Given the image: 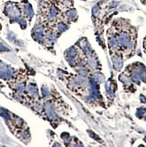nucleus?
I'll return each mask as SVG.
<instances>
[{
	"mask_svg": "<svg viewBox=\"0 0 146 147\" xmlns=\"http://www.w3.org/2000/svg\"><path fill=\"white\" fill-rule=\"evenodd\" d=\"M13 76V69L5 63L0 61V78L9 80Z\"/></svg>",
	"mask_w": 146,
	"mask_h": 147,
	"instance_id": "f257e3e1",
	"label": "nucleus"
},
{
	"mask_svg": "<svg viewBox=\"0 0 146 147\" xmlns=\"http://www.w3.org/2000/svg\"><path fill=\"white\" fill-rule=\"evenodd\" d=\"M44 109L47 117L50 121H54L57 118L56 108L53 103L49 101L44 104Z\"/></svg>",
	"mask_w": 146,
	"mask_h": 147,
	"instance_id": "f03ea898",
	"label": "nucleus"
},
{
	"mask_svg": "<svg viewBox=\"0 0 146 147\" xmlns=\"http://www.w3.org/2000/svg\"><path fill=\"white\" fill-rule=\"evenodd\" d=\"M27 90L31 95L34 96L35 98H37L39 96V92H38L37 88L34 84H30L28 86Z\"/></svg>",
	"mask_w": 146,
	"mask_h": 147,
	"instance_id": "7ed1b4c3",
	"label": "nucleus"
},
{
	"mask_svg": "<svg viewBox=\"0 0 146 147\" xmlns=\"http://www.w3.org/2000/svg\"><path fill=\"white\" fill-rule=\"evenodd\" d=\"M0 116L3 117L7 121H9L11 120V116L8 112L5 109L1 107H0Z\"/></svg>",
	"mask_w": 146,
	"mask_h": 147,
	"instance_id": "20e7f679",
	"label": "nucleus"
},
{
	"mask_svg": "<svg viewBox=\"0 0 146 147\" xmlns=\"http://www.w3.org/2000/svg\"><path fill=\"white\" fill-rule=\"evenodd\" d=\"M25 84L24 83H19L16 84V89L17 90L18 92H23L25 90Z\"/></svg>",
	"mask_w": 146,
	"mask_h": 147,
	"instance_id": "39448f33",
	"label": "nucleus"
},
{
	"mask_svg": "<svg viewBox=\"0 0 146 147\" xmlns=\"http://www.w3.org/2000/svg\"><path fill=\"white\" fill-rule=\"evenodd\" d=\"M42 93L44 97L46 98L49 96V91L47 87H43L42 89Z\"/></svg>",
	"mask_w": 146,
	"mask_h": 147,
	"instance_id": "423d86ee",
	"label": "nucleus"
},
{
	"mask_svg": "<svg viewBox=\"0 0 146 147\" xmlns=\"http://www.w3.org/2000/svg\"><path fill=\"white\" fill-rule=\"evenodd\" d=\"M93 14H94L95 16H97L98 15L99 12H100V8L98 6H95L94 8H93Z\"/></svg>",
	"mask_w": 146,
	"mask_h": 147,
	"instance_id": "0eeeda50",
	"label": "nucleus"
}]
</instances>
